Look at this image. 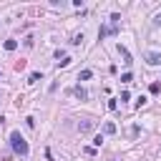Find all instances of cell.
Returning a JSON list of instances; mask_svg holds the SVG:
<instances>
[{"instance_id": "7c38bea8", "label": "cell", "mask_w": 161, "mask_h": 161, "mask_svg": "<svg viewBox=\"0 0 161 161\" xmlns=\"http://www.w3.org/2000/svg\"><path fill=\"white\" fill-rule=\"evenodd\" d=\"M148 91H151V93H158V91H161V86H158V83H151V86H148Z\"/></svg>"}, {"instance_id": "9a60e30c", "label": "cell", "mask_w": 161, "mask_h": 161, "mask_svg": "<svg viewBox=\"0 0 161 161\" xmlns=\"http://www.w3.org/2000/svg\"><path fill=\"white\" fill-rule=\"evenodd\" d=\"M68 63H70V58H63V60H58V68H65Z\"/></svg>"}, {"instance_id": "6da1fadb", "label": "cell", "mask_w": 161, "mask_h": 161, "mask_svg": "<svg viewBox=\"0 0 161 161\" xmlns=\"http://www.w3.org/2000/svg\"><path fill=\"white\" fill-rule=\"evenodd\" d=\"M10 146H13V151H15L18 156H23V158L30 153V148H28V141L20 136V131H13V133H10Z\"/></svg>"}, {"instance_id": "5b68a950", "label": "cell", "mask_w": 161, "mask_h": 161, "mask_svg": "<svg viewBox=\"0 0 161 161\" xmlns=\"http://www.w3.org/2000/svg\"><path fill=\"white\" fill-rule=\"evenodd\" d=\"M3 48H5L8 53H13V50L18 48V40H13V38H10V40H5V43H3Z\"/></svg>"}, {"instance_id": "2e32d148", "label": "cell", "mask_w": 161, "mask_h": 161, "mask_svg": "<svg viewBox=\"0 0 161 161\" xmlns=\"http://www.w3.org/2000/svg\"><path fill=\"white\" fill-rule=\"evenodd\" d=\"M153 25H161V15H156V18H153Z\"/></svg>"}, {"instance_id": "ba28073f", "label": "cell", "mask_w": 161, "mask_h": 161, "mask_svg": "<svg viewBox=\"0 0 161 161\" xmlns=\"http://www.w3.org/2000/svg\"><path fill=\"white\" fill-rule=\"evenodd\" d=\"M103 133H108V136H111V133H116V123H111V121H108V123H103Z\"/></svg>"}, {"instance_id": "4fadbf2b", "label": "cell", "mask_w": 161, "mask_h": 161, "mask_svg": "<svg viewBox=\"0 0 161 161\" xmlns=\"http://www.w3.org/2000/svg\"><path fill=\"white\" fill-rule=\"evenodd\" d=\"M108 108H111V111H116V108H118V101H116V98H111V101H108Z\"/></svg>"}, {"instance_id": "e0dca14e", "label": "cell", "mask_w": 161, "mask_h": 161, "mask_svg": "<svg viewBox=\"0 0 161 161\" xmlns=\"http://www.w3.org/2000/svg\"><path fill=\"white\" fill-rule=\"evenodd\" d=\"M0 78H3V75H0Z\"/></svg>"}, {"instance_id": "277c9868", "label": "cell", "mask_w": 161, "mask_h": 161, "mask_svg": "<svg viewBox=\"0 0 161 161\" xmlns=\"http://www.w3.org/2000/svg\"><path fill=\"white\" fill-rule=\"evenodd\" d=\"M91 128H93V121H88V118H83V121L78 123V131H80V133H88Z\"/></svg>"}, {"instance_id": "7a4b0ae2", "label": "cell", "mask_w": 161, "mask_h": 161, "mask_svg": "<svg viewBox=\"0 0 161 161\" xmlns=\"http://www.w3.org/2000/svg\"><path fill=\"white\" fill-rule=\"evenodd\" d=\"M143 60H146L148 65H161V53H158V50H146V53H143Z\"/></svg>"}, {"instance_id": "5bb4252c", "label": "cell", "mask_w": 161, "mask_h": 161, "mask_svg": "<svg viewBox=\"0 0 161 161\" xmlns=\"http://www.w3.org/2000/svg\"><path fill=\"white\" fill-rule=\"evenodd\" d=\"M25 126H28V128H33V126H35V118H33V116H28V118H25Z\"/></svg>"}, {"instance_id": "8fae6325", "label": "cell", "mask_w": 161, "mask_h": 161, "mask_svg": "<svg viewBox=\"0 0 161 161\" xmlns=\"http://www.w3.org/2000/svg\"><path fill=\"white\" fill-rule=\"evenodd\" d=\"M121 80H123V83H131V80H133V75H131V73H123V75H121Z\"/></svg>"}, {"instance_id": "3957f363", "label": "cell", "mask_w": 161, "mask_h": 161, "mask_svg": "<svg viewBox=\"0 0 161 161\" xmlns=\"http://www.w3.org/2000/svg\"><path fill=\"white\" fill-rule=\"evenodd\" d=\"M116 50L121 53V58H123V63H126V65H131V63H133V58H131V53H128V48H126V45H121V43H118V45H116Z\"/></svg>"}, {"instance_id": "52a82bcc", "label": "cell", "mask_w": 161, "mask_h": 161, "mask_svg": "<svg viewBox=\"0 0 161 161\" xmlns=\"http://www.w3.org/2000/svg\"><path fill=\"white\" fill-rule=\"evenodd\" d=\"M38 80H43V75H40V73H38V70H35V73H30V75H28V83H30V86H33V83H38Z\"/></svg>"}, {"instance_id": "9c48e42d", "label": "cell", "mask_w": 161, "mask_h": 161, "mask_svg": "<svg viewBox=\"0 0 161 161\" xmlns=\"http://www.w3.org/2000/svg\"><path fill=\"white\" fill-rule=\"evenodd\" d=\"M70 43H73V45H80V43H83V33H75V35L70 38Z\"/></svg>"}, {"instance_id": "30bf717a", "label": "cell", "mask_w": 161, "mask_h": 161, "mask_svg": "<svg viewBox=\"0 0 161 161\" xmlns=\"http://www.w3.org/2000/svg\"><path fill=\"white\" fill-rule=\"evenodd\" d=\"M75 96H78L80 101H86V98H88V93H86V88H80V86L75 88Z\"/></svg>"}, {"instance_id": "8992f818", "label": "cell", "mask_w": 161, "mask_h": 161, "mask_svg": "<svg viewBox=\"0 0 161 161\" xmlns=\"http://www.w3.org/2000/svg\"><path fill=\"white\" fill-rule=\"evenodd\" d=\"M88 78H93V70H88V68H86V70H80V73H78V80H88Z\"/></svg>"}]
</instances>
